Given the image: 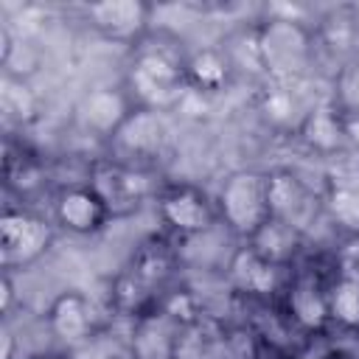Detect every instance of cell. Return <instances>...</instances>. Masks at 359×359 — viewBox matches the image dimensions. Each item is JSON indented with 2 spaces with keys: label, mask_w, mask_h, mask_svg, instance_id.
<instances>
[{
  "label": "cell",
  "mask_w": 359,
  "mask_h": 359,
  "mask_svg": "<svg viewBox=\"0 0 359 359\" xmlns=\"http://www.w3.org/2000/svg\"><path fill=\"white\" fill-rule=\"evenodd\" d=\"M121 84L135 107L168 112L191 93L185 79V53L168 39L151 42L146 36L132 48Z\"/></svg>",
  "instance_id": "1"
},
{
  "label": "cell",
  "mask_w": 359,
  "mask_h": 359,
  "mask_svg": "<svg viewBox=\"0 0 359 359\" xmlns=\"http://www.w3.org/2000/svg\"><path fill=\"white\" fill-rule=\"evenodd\" d=\"M255 65L275 81H292L309 73L317 56L314 25L300 17L269 14L252 28Z\"/></svg>",
  "instance_id": "2"
},
{
  "label": "cell",
  "mask_w": 359,
  "mask_h": 359,
  "mask_svg": "<svg viewBox=\"0 0 359 359\" xmlns=\"http://www.w3.org/2000/svg\"><path fill=\"white\" fill-rule=\"evenodd\" d=\"M216 210H219L222 227H227L236 238L250 241L272 219L269 174L255 168L233 171L216 194Z\"/></svg>",
  "instance_id": "3"
},
{
  "label": "cell",
  "mask_w": 359,
  "mask_h": 359,
  "mask_svg": "<svg viewBox=\"0 0 359 359\" xmlns=\"http://www.w3.org/2000/svg\"><path fill=\"white\" fill-rule=\"evenodd\" d=\"M154 210L160 224L171 238L191 241L196 236L213 233L219 222L216 199H210L202 188L191 182H168L154 196Z\"/></svg>",
  "instance_id": "4"
},
{
  "label": "cell",
  "mask_w": 359,
  "mask_h": 359,
  "mask_svg": "<svg viewBox=\"0 0 359 359\" xmlns=\"http://www.w3.org/2000/svg\"><path fill=\"white\" fill-rule=\"evenodd\" d=\"M87 182L98 191V196L107 202L112 219L118 216H129L135 213L143 202L157 196V185H154V174L149 168L140 165H129L121 163L115 157H98L90 165Z\"/></svg>",
  "instance_id": "5"
},
{
  "label": "cell",
  "mask_w": 359,
  "mask_h": 359,
  "mask_svg": "<svg viewBox=\"0 0 359 359\" xmlns=\"http://www.w3.org/2000/svg\"><path fill=\"white\" fill-rule=\"evenodd\" d=\"M53 244V224L50 219L8 205L0 213V266L3 272L28 269L36 264Z\"/></svg>",
  "instance_id": "6"
},
{
  "label": "cell",
  "mask_w": 359,
  "mask_h": 359,
  "mask_svg": "<svg viewBox=\"0 0 359 359\" xmlns=\"http://www.w3.org/2000/svg\"><path fill=\"white\" fill-rule=\"evenodd\" d=\"M328 280L320 269H294L286 275V283L280 289V300H283V314L289 317V323L314 337L323 334L331 325L328 317Z\"/></svg>",
  "instance_id": "7"
},
{
  "label": "cell",
  "mask_w": 359,
  "mask_h": 359,
  "mask_svg": "<svg viewBox=\"0 0 359 359\" xmlns=\"http://www.w3.org/2000/svg\"><path fill=\"white\" fill-rule=\"evenodd\" d=\"M165 143H168V126L163 112L140 109V107L129 112V118L121 123V129L109 140L115 160L140 165V168H149V163L163 154Z\"/></svg>",
  "instance_id": "8"
},
{
  "label": "cell",
  "mask_w": 359,
  "mask_h": 359,
  "mask_svg": "<svg viewBox=\"0 0 359 359\" xmlns=\"http://www.w3.org/2000/svg\"><path fill=\"white\" fill-rule=\"evenodd\" d=\"M50 213H53V222L73 236H95L112 219L107 202L98 196V191L87 180L62 185L50 199Z\"/></svg>",
  "instance_id": "9"
},
{
  "label": "cell",
  "mask_w": 359,
  "mask_h": 359,
  "mask_svg": "<svg viewBox=\"0 0 359 359\" xmlns=\"http://www.w3.org/2000/svg\"><path fill=\"white\" fill-rule=\"evenodd\" d=\"M84 20L93 31H98L104 39L121 42L135 48L140 39L149 36V20L151 6L143 0H101L84 6Z\"/></svg>",
  "instance_id": "10"
},
{
  "label": "cell",
  "mask_w": 359,
  "mask_h": 359,
  "mask_svg": "<svg viewBox=\"0 0 359 359\" xmlns=\"http://www.w3.org/2000/svg\"><path fill=\"white\" fill-rule=\"evenodd\" d=\"M45 325L50 331V337L70 351L81 348L84 342H90L101 325L95 320V306L87 294L76 292V289H67V292H59L48 311H45Z\"/></svg>",
  "instance_id": "11"
},
{
  "label": "cell",
  "mask_w": 359,
  "mask_h": 359,
  "mask_svg": "<svg viewBox=\"0 0 359 359\" xmlns=\"http://www.w3.org/2000/svg\"><path fill=\"white\" fill-rule=\"evenodd\" d=\"M269 174V210L275 222H283L294 227L297 233H306V227L314 222L317 213H323L320 196L292 171L275 168Z\"/></svg>",
  "instance_id": "12"
},
{
  "label": "cell",
  "mask_w": 359,
  "mask_h": 359,
  "mask_svg": "<svg viewBox=\"0 0 359 359\" xmlns=\"http://www.w3.org/2000/svg\"><path fill=\"white\" fill-rule=\"evenodd\" d=\"M132 109H135V104L126 95L123 84H118V87L101 84L81 95L76 115H79V123L84 132H90L93 137H101V140H112V135L121 129V123L129 118Z\"/></svg>",
  "instance_id": "13"
},
{
  "label": "cell",
  "mask_w": 359,
  "mask_h": 359,
  "mask_svg": "<svg viewBox=\"0 0 359 359\" xmlns=\"http://www.w3.org/2000/svg\"><path fill=\"white\" fill-rule=\"evenodd\" d=\"M182 325L160 306L129 320L132 359H174Z\"/></svg>",
  "instance_id": "14"
},
{
  "label": "cell",
  "mask_w": 359,
  "mask_h": 359,
  "mask_svg": "<svg viewBox=\"0 0 359 359\" xmlns=\"http://www.w3.org/2000/svg\"><path fill=\"white\" fill-rule=\"evenodd\" d=\"M230 280L238 292L244 294H255V297H266V294H280L283 283H286V269L269 264L266 258H261L250 244H241L230 264Z\"/></svg>",
  "instance_id": "15"
},
{
  "label": "cell",
  "mask_w": 359,
  "mask_h": 359,
  "mask_svg": "<svg viewBox=\"0 0 359 359\" xmlns=\"http://www.w3.org/2000/svg\"><path fill=\"white\" fill-rule=\"evenodd\" d=\"M233 56L227 48L219 45H202L191 53H185V79H188V90L202 95H216L222 93L230 79H233Z\"/></svg>",
  "instance_id": "16"
},
{
  "label": "cell",
  "mask_w": 359,
  "mask_h": 359,
  "mask_svg": "<svg viewBox=\"0 0 359 359\" xmlns=\"http://www.w3.org/2000/svg\"><path fill=\"white\" fill-rule=\"evenodd\" d=\"M174 359H233V339L216 320L202 314L182 325Z\"/></svg>",
  "instance_id": "17"
},
{
  "label": "cell",
  "mask_w": 359,
  "mask_h": 359,
  "mask_svg": "<svg viewBox=\"0 0 359 359\" xmlns=\"http://www.w3.org/2000/svg\"><path fill=\"white\" fill-rule=\"evenodd\" d=\"M328 317L331 325L359 334V266L342 264L328 280Z\"/></svg>",
  "instance_id": "18"
},
{
  "label": "cell",
  "mask_w": 359,
  "mask_h": 359,
  "mask_svg": "<svg viewBox=\"0 0 359 359\" xmlns=\"http://www.w3.org/2000/svg\"><path fill=\"white\" fill-rule=\"evenodd\" d=\"M300 137L309 149L320 154H331L345 146V115L337 104H317L300 121Z\"/></svg>",
  "instance_id": "19"
},
{
  "label": "cell",
  "mask_w": 359,
  "mask_h": 359,
  "mask_svg": "<svg viewBox=\"0 0 359 359\" xmlns=\"http://www.w3.org/2000/svg\"><path fill=\"white\" fill-rule=\"evenodd\" d=\"M244 244H250L261 258H266L269 264H275V266H283V269H292V264H294V258H297V252H300V247H303V233H297L294 227H289V224H283V222H275V219H269L250 241H244Z\"/></svg>",
  "instance_id": "20"
},
{
  "label": "cell",
  "mask_w": 359,
  "mask_h": 359,
  "mask_svg": "<svg viewBox=\"0 0 359 359\" xmlns=\"http://www.w3.org/2000/svg\"><path fill=\"white\" fill-rule=\"evenodd\" d=\"M323 213L328 216V222L348 233L351 238H359V188L348 180H328L323 194Z\"/></svg>",
  "instance_id": "21"
},
{
  "label": "cell",
  "mask_w": 359,
  "mask_h": 359,
  "mask_svg": "<svg viewBox=\"0 0 359 359\" xmlns=\"http://www.w3.org/2000/svg\"><path fill=\"white\" fill-rule=\"evenodd\" d=\"M314 36H317V50H328V53H351L353 45L359 42L351 8L342 6L337 11H328L320 22H314Z\"/></svg>",
  "instance_id": "22"
},
{
  "label": "cell",
  "mask_w": 359,
  "mask_h": 359,
  "mask_svg": "<svg viewBox=\"0 0 359 359\" xmlns=\"http://www.w3.org/2000/svg\"><path fill=\"white\" fill-rule=\"evenodd\" d=\"M36 95L34 90L20 79V76H6L3 79V109L8 118H17L20 123H28L36 118Z\"/></svg>",
  "instance_id": "23"
},
{
  "label": "cell",
  "mask_w": 359,
  "mask_h": 359,
  "mask_svg": "<svg viewBox=\"0 0 359 359\" xmlns=\"http://www.w3.org/2000/svg\"><path fill=\"white\" fill-rule=\"evenodd\" d=\"M345 115H359V59L348 62L337 79V101Z\"/></svg>",
  "instance_id": "24"
},
{
  "label": "cell",
  "mask_w": 359,
  "mask_h": 359,
  "mask_svg": "<svg viewBox=\"0 0 359 359\" xmlns=\"http://www.w3.org/2000/svg\"><path fill=\"white\" fill-rule=\"evenodd\" d=\"M0 289H3V314L8 317L11 314V306H14V280H11V272H3V280H0Z\"/></svg>",
  "instance_id": "25"
},
{
  "label": "cell",
  "mask_w": 359,
  "mask_h": 359,
  "mask_svg": "<svg viewBox=\"0 0 359 359\" xmlns=\"http://www.w3.org/2000/svg\"><path fill=\"white\" fill-rule=\"evenodd\" d=\"M345 115V112H342ZM345 140L359 154V115H345Z\"/></svg>",
  "instance_id": "26"
},
{
  "label": "cell",
  "mask_w": 359,
  "mask_h": 359,
  "mask_svg": "<svg viewBox=\"0 0 359 359\" xmlns=\"http://www.w3.org/2000/svg\"><path fill=\"white\" fill-rule=\"evenodd\" d=\"M300 359H351V356H345V353H339V351H314V353H309V356H300Z\"/></svg>",
  "instance_id": "27"
},
{
  "label": "cell",
  "mask_w": 359,
  "mask_h": 359,
  "mask_svg": "<svg viewBox=\"0 0 359 359\" xmlns=\"http://www.w3.org/2000/svg\"><path fill=\"white\" fill-rule=\"evenodd\" d=\"M3 359H14V337L8 328L3 331Z\"/></svg>",
  "instance_id": "28"
},
{
  "label": "cell",
  "mask_w": 359,
  "mask_h": 359,
  "mask_svg": "<svg viewBox=\"0 0 359 359\" xmlns=\"http://www.w3.org/2000/svg\"><path fill=\"white\" fill-rule=\"evenodd\" d=\"M25 359H73V353H59V351H39V353H31Z\"/></svg>",
  "instance_id": "29"
},
{
  "label": "cell",
  "mask_w": 359,
  "mask_h": 359,
  "mask_svg": "<svg viewBox=\"0 0 359 359\" xmlns=\"http://www.w3.org/2000/svg\"><path fill=\"white\" fill-rule=\"evenodd\" d=\"M351 17H353V25H356V34H359V3H351Z\"/></svg>",
  "instance_id": "30"
}]
</instances>
